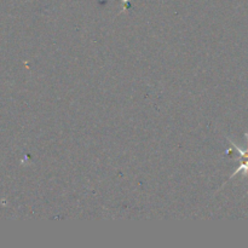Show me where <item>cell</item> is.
<instances>
[{
	"label": "cell",
	"mask_w": 248,
	"mask_h": 248,
	"mask_svg": "<svg viewBox=\"0 0 248 248\" xmlns=\"http://www.w3.org/2000/svg\"><path fill=\"white\" fill-rule=\"evenodd\" d=\"M230 143H232V144L234 145L235 149H236L237 152H239V154L241 155L242 159H245V160L248 159V149H247V150H242V149H240V148L237 147V145H235V144H234V142H232V140H230Z\"/></svg>",
	"instance_id": "cell-1"
}]
</instances>
